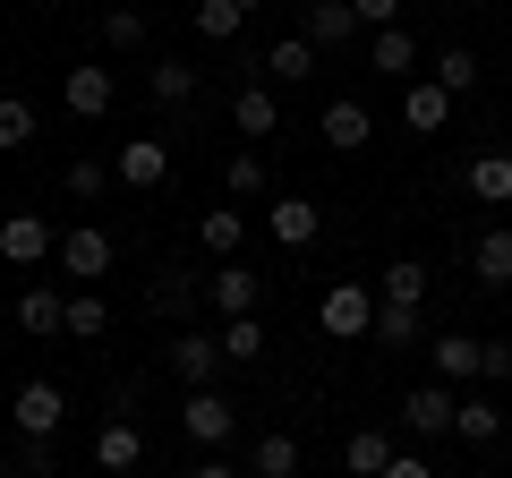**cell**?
I'll use <instances>...</instances> for the list:
<instances>
[{
	"mask_svg": "<svg viewBox=\"0 0 512 478\" xmlns=\"http://www.w3.org/2000/svg\"><path fill=\"white\" fill-rule=\"evenodd\" d=\"M180 436L197 444V453H222V444L239 436V402H231V393H214V385H197L180 402Z\"/></svg>",
	"mask_w": 512,
	"mask_h": 478,
	"instance_id": "cell-1",
	"label": "cell"
},
{
	"mask_svg": "<svg viewBox=\"0 0 512 478\" xmlns=\"http://www.w3.org/2000/svg\"><path fill=\"white\" fill-rule=\"evenodd\" d=\"M376 308L384 299L367 291V282H333V291L316 299V325H325L333 342H367V333H376Z\"/></svg>",
	"mask_w": 512,
	"mask_h": 478,
	"instance_id": "cell-2",
	"label": "cell"
},
{
	"mask_svg": "<svg viewBox=\"0 0 512 478\" xmlns=\"http://www.w3.org/2000/svg\"><path fill=\"white\" fill-rule=\"evenodd\" d=\"M265 231H274V248L299 257V248L325 239V205H316V197H274V205H265Z\"/></svg>",
	"mask_w": 512,
	"mask_h": 478,
	"instance_id": "cell-3",
	"label": "cell"
},
{
	"mask_svg": "<svg viewBox=\"0 0 512 478\" xmlns=\"http://www.w3.org/2000/svg\"><path fill=\"white\" fill-rule=\"evenodd\" d=\"M0 257L18 265V274H26V265H52L60 257V231L43 214H9V222H0Z\"/></svg>",
	"mask_w": 512,
	"mask_h": 478,
	"instance_id": "cell-4",
	"label": "cell"
},
{
	"mask_svg": "<svg viewBox=\"0 0 512 478\" xmlns=\"http://www.w3.org/2000/svg\"><path fill=\"white\" fill-rule=\"evenodd\" d=\"M60 274H77V282L94 291V274H111V231H94V222L60 231Z\"/></svg>",
	"mask_w": 512,
	"mask_h": 478,
	"instance_id": "cell-5",
	"label": "cell"
},
{
	"mask_svg": "<svg viewBox=\"0 0 512 478\" xmlns=\"http://www.w3.org/2000/svg\"><path fill=\"white\" fill-rule=\"evenodd\" d=\"M111 171H120V188H163L171 180V146L163 137H128V146L111 154Z\"/></svg>",
	"mask_w": 512,
	"mask_h": 478,
	"instance_id": "cell-6",
	"label": "cell"
},
{
	"mask_svg": "<svg viewBox=\"0 0 512 478\" xmlns=\"http://www.w3.org/2000/svg\"><path fill=\"white\" fill-rule=\"evenodd\" d=\"M9 419H18V436H60V419H69V402H60V385H18V402H9Z\"/></svg>",
	"mask_w": 512,
	"mask_h": 478,
	"instance_id": "cell-7",
	"label": "cell"
},
{
	"mask_svg": "<svg viewBox=\"0 0 512 478\" xmlns=\"http://www.w3.org/2000/svg\"><path fill=\"white\" fill-rule=\"evenodd\" d=\"M171 376H180L188 393L214 385L222 376V333H180V342H171Z\"/></svg>",
	"mask_w": 512,
	"mask_h": 478,
	"instance_id": "cell-8",
	"label": "cell"
},
{
	"mask_svg": "<svg viewBox=\"0 0 512 478\" xmlns=\"http://www.w3.org/2000/svg\"><path fill=\"white\" fill-rule=\"evenodd\" d=\"M256 291H265V282H256L248 274V265H214V274H205V299H214V308H222V325H231V316H256Z\"/></svg>",
	"mask_w": 512,
	"mask_h": 478,
	"instance_id": "cell-9",
	"label": "cell"
},
{
	"mask_svg": "<svg viewBox=\"0 0 512 478\" xmlns=\"http://www.w3.org/2000/svg\"><path fill=\"white\" fill-rule=\"evenodd\" d=\"M453 410H461L453 385H419L402 402V427H410V436H453Z\"/></svg>",
	"mask_w": 512,
	"mask_h": 478,
	"instance_id": "cell-10",
	"label": "cell"
},
{
	"mask_svg": "<svg viewBox=\"0 0 512 478\" xmlns=\"http://www.w3.org/2000/svg\"><path fill=\"white\" fill-rule=\"evenodd\" d=\"M299 35L316 43V52H342V43H359V9L350 0H308V26Z\"/></svg>",
	"mask_w": 512,
	"mask_h": 478,
	"instance_id": "cell-11",
	"label": "cell"
},
{
	"mask_svg": "<svg viewBox=\"0 0 512 478\" xmlns=\"http://www.w3.org/2000/svg\"><path fill=\"white\" fill-rule=\"evenodd\" d=\"M367 69L376 77H419V35H410V26H384V35H367Z\"/></svg>",
	"mask_w": 512,
	"mask_h": 478,
	"instance_id": "cell-12",
	"label": "cell"
},
{
	"mask_svg": "<svg viewBox=\"0 0 512 478\" xmlns=\"http://www.w3.org/2000/svg\"><path fill=\"white\" fill-rule=\"evenodd\" d=\"M316 129H325V146H333V154H359L367 137H376V111L342 94V103H325V120H316Z\"/></svg>",
	"mask_w": 512,
	"mask_h": 478,
	"instance_id": "cell-13",
	"label": "cell"
},
{
	"mask_svg": "<svg viewBox=\"0 0 512 478\" xmlns=\"http://www.w3.org/2000/svg\"><path fill=\"white\" fill-rule=\"evenodd\" d=\"M402 120H410L419 137H436L444 120H453V94H444L436 77H410V86H402Z\"/></svg>",
	"mask_w": 512,
	"mask_h": 478,
	"instance_id": "cell-14",
	"label": "cell"
},
{
	"mask_svg": "<svg viewBox=\"0 0 512 478\" xmlns=\"http://www.w3.org/2000/svg\"><path fill=\"white\" fill-rule=\"evenodd\" d=\"M137 461H146V436L128 419H111L103 436H94V470H111V478H137Z\"/></svg>",
	"mask_w": 512,
	"mask_h": 478,
	"instance_id": "cell-15",
	"label": "cell"
},
{
	"mask_svg": "<svg viewBox=\"0 0 512 478\" xmlns=\"http://www.w3.org/2000/svg\"><path fill=\"white\" fill-rule=\"evenodd\" d=\"M256 77H274V86H299V77H316V43H308V35H282L274 52H256Z\"/></svg>",
	"mask_w": 512,
	"mask_h": 478,
	"instance_id": "cell-16",
	"label": "cell"
},
{
	"mask_svg": "<svg viewBox=\"0 0 512 478\" xmlns=\"http://www.w3.org/2000/svg\"><path fill=\"white\" fill-rule=\"evenodd\" d=\"M461 180H470V197H478V205H512V154H504V146L470 154V171H461Z\"/></svg>",
	"mask_w": 512,
	"mask_h": 478,
	"instance_id": "cell-17",
	"label": "cell"
},
{
	"mask_svg": "<svg viewBox=\"0 0 512 478\" xmlns=\"http://www.w3.org/2000/svg\"><path fill=\"white\" fill-rule=\"evenodd\" d=\"M231 129H239V137H274V129H282L274 86H239V94H231Z\"/></svg>",
	"mask_w": 512,
	"mask_h": 478,
	"instance_id": "cell-18",
	"label": "cell"
},
{
	"mask_svg": "<svg viewBox=\"0 0 512 478\" xmlns=\"http://www.w3.org/2000/svg\"><path fill=\"white\" fill-rule=\"evenodd\" d=\"M470 265H478V282H487V291H512V222H495V231H478Z\"/></svg>",
	"mask_w": 512,
	"mask_h": 478,
	"instance_id": "cell-19",
	"label": "cell"
},
{
	"mask_svg": "<svg viewBox=\"0 0 512 478\" xmlns=\"http://www.w3.org/2000/svg\"><path fill=\"white\" fill-rule=\"evenodd\" d=\"M60 103H69L77 120H103L111 111V69H69L60 77Z\"/></svg>",
	"mask_w": 512,
	"mask_h": 478,
	"instance_id": "cell-20",
	"label": "cell"
},
{
	"mask_svg": "<svg viewBox=\"0 0 512 478\" xmlns=\"http://www.w3.org/2000/svg\"><path fill=\"white\" fill-rule=\"evenodd\" d=\"M436 376H444V385L487 376V342H478V333H444V342H436Z\"/></svg>",
	"mask_w": 512,
	"mask_h": 478,
	"instance_id": "cell-21",
	"label": "cell"
},
{
	"mask_svg": "<svg viewBox=\"0 0 512 478\" xmlns=\"http://www.w3.org/2000/svg\"><path fill=\"white\" fill-rule=\"evenodd\" d=\"M18 325L35 333V342H43V333H69V299H60L52 282H35V291L18 299Z\"/></svg>",
	"mask_w": 512,
	"mask_h": 478,
	"instance_id": "cell-22",
	"label": "cell"
},
{
	"mask_svg": "<svg viewBox=\"0 0 512 478\" xmlns=\"http://www.w3.org/2000/svg\"><path fill=\"white\" fill-rule=\"evenodd\" d=\"M342 470L350 478H384L393 470V436H384V427H359V436L342 444Z\"/></svg>",
	"mask_w": 512,
	"mask_h": 478,
	"instance_id": "cell-23",
	"label": "cell"
},
{
	"mask_svg": "<svg viewBox=\"0 0 512 478\" xmlns=\"http://www.w3.org/2000/svg\"><path fill=\"white\" fill-rule=\"evenodd\" d=\"M197 239H205V248H214L222 265H231V257H239V239H248V214H239V205H205Z\"/></svg>",
	"mask_w": 512,
	"mask_h": 478,
	"instance_id": "cell-24",
	"label": "cell"
},
{
	"mask_svg": "<svg viewBox=\"0 0 512 478\" xmlns=\"http://www.w3.org/2000/svg\"><path fill=\"white\" fill-rule=\"evenodd\" d=\"M146 86H154V103H163V111H188V103H197V69H188V60H154Z\"/></svg>",
	"mask_w": 512,
	"mask_h": 478,
	"instance_id": "cell-25",
	"label": "cell"
},
{
	"mask_svg": "<svg viewBox=\"0 0 512 478\" xmlns=\"http://www.w3.org/2000/svg\"><path fill=\"white\" fill-rule=\"evenodd\" d=\"M248 478H299V436H256V453H248Z\"/></svg>",
	"mask_w": 512,
	"mask_h": 478,
	"instance_id": "cell-26",
	"label": "cell"
},
{
	"mask_svg": "<svg viewBox=\"0 0 512 478\" xmlns=\"http://www.w3.org/2000/svg\"><path fill=\"white\" fill-rule=\"evenodd\" d=\"M384 299H393V308H427V265L419 257H393V265H384Z\"/></svg>",
	"mask_w": 512,
	"mask_h": 478,
	"instance_id": "cell-27",
	"label": "cell"
},
{
	"mask_svg": "<svg viewBox=\"0 0 512 478\" xmlns=\"http://www.w3.org/2000/svg\"><path fill=\"white\" fill-rule=\"evenodd\" d=\"M419 333H427V308H393V299L376 308V342H384V350H410Z\"/></svg>",
	"mask_w": 512,
	"mask_h": 478,
	"instance_id": "cell-28",
	"label": "cell"
},
{
	"mask_svg": "<svg viewBox=\"0 0 512 478\" xmlns=\"http://www.w3.org/2000/svg\"><path fill=\"white\" fill-rule=\"evenodd\" d=\"M495 427H504V419H495V402H487V393H461L453 436H461V444H495Z\"/></svg>",
	"mask_w": 512,
	"mask_h": 478,
	"instance_id": "cell-29",
	"label": "cell"
},
{
	"mask_svg": "<svg viewBox=\"0 0 512 478\" xmlns=\"http://www.w3.org/2000/svg\"><path fill=\"white\" fill-rule=\"evenodd\" d=\"M436 86L453 94V103H461V94H478V52H461V43H444V52H436Z\"/></svg>",
	"mask_w": 512,
	"mask_h": 478,
	"instance_id": "cell-30",
	"label": "cell"
},
{
	"mask_svg": "<svg viewBox=\"0 0 512 478\" xmlns=\"http://www.w3.org/2000/svg\"><path fill=\"white\" fill-rule=\"evenodd\" d=\"M222 359H231V368L265 359V316H231V325H222Z\"/></svg>",
	"mask_w": 512,
	"mask_h": 478,
	"instance_id": "cell-31",
	"label": "cell"
},
{
	"mask_svg": "<svg viewBox=\"0 0 512 478\" xmlns=\"http://www.w3.org/2000/svg\"><path fill=\"white\" fill-rule=\"evenodd\" d=\"M69 333H77V342H103V333H111L103 291H69Z\"/></svg>",
	"mask_w": 512,
	"mask_h": 478,
	"instance_id": "cell-32",
	"label": "cell"
},
{
	"mask_svg": "<svg viewBox=\"0 0 512 478\" xmlns=\"http://www.w3.org/2000/svg\"><path fill=\"white\" fill-rule=\"evenodd\" d=\"M239 26H248V9H239V0H197V35H205V43H231Z\"/></svg>",
	"mask_w": 512,
	"mask_h": 478,
	"instance_id": "cell-33",
	"label": "cell"
},
{
	"mask_svg": "<svg viewBox=\"0 0 512 478\" xmlns=\"http://www.w3.org/2000/svg\"><path fill=\"white\" fill-rule=\"evenodd\" d=\"M35 146V103H18V94H0V154Z\"/></svg>",
	"mask_w": 512,
	"mask_h": 478,
	"instance_id": "cell-34",
	"label": "cell"
},
{
	"mask_svg": "<svg viewBox=\"0 0 512 478\" xmlns=\"http://www.w3.org/2000/svg\"><path fill=\"white\" fill-rule=\"evenodd\" d=\"M197 299H205V282H188V274H163V282L146 291V308H163V316H188Z\"/></svg>",
	"mask_w": 512,
	"mask_h": 478,
	"instance_id": "cell-35",
	"label": "cell"
},
{
	"mask_svg": "<svg viewBox=\"0 0 512 478\" xmlns=\"http://www.w3.org/2000/svg\"><path fill=\"white\" fill-rule=\"evenodd\" d=\"M222 188H231V197H265V154H231V163H222Z\"/></svg>",
	"mask_w": 512,
	"mask_h": 478,
	"instance_id": "cell-36",
	"label": "cell"
},
{
	"mask_svg": "<svg viewBox=\"0 0 512 478\" xmlns=\"http://www.w3.org/2000/svg\"><path fill=\"white\" fill-rule=\"evenodd\" d=\"M111 180H120V171H111V163H94V154H77V163H69V197H103Z\"/></svg>",
	"mask_w": 512,
	"mask_h": 478,
	"instance_id": "cell-37",
	"label": "cell"
},
{
	"mask_svg": "<svg viewBox=\"0 0 512 478\" xmlns=\"http://www.w3.org/2000/svg\"><path fill=\"white\" fill-rule=\"evenodd\" d=\"M103 43H111V52H137V43H146V18H137V9H111V18H103Z\"/></svg>",
	"mask_w": 512,
	"mask_h": 478,
	"instance_id": "cell-38",
	"label": "cell"
},
{
	"mask_svg": "<svg viewBox=\"0 0 512 478\" xmlns=\"http://www.w3.org/2000/svg\"><path fill=\"white\" fill-rule=\"evenodd\" d=\"M52 461H60L52 436H18V470H26V478H52Z\"/></svg>",
	"mask_w": 512,
	"mask_h": 478,
	"instance_id": "cell-39",
	"label": "cell"
},
{
	"mask_svg": "<svg viewBox=\"0 0 512 478\" xmlns=\"http://www.w3.org/2000/svg\"><path fill=\"white\" fill-rule=\"evenodd\" d=\"M350 9H359V26H367V35H384V26H402V0H350Z\"/></svg>",
	"mask_w": 512,
	"mask_h": 478,
	"instance_id": "cell-40",
	"label": "cell"
},
{
	"mask_svg": "<svg viewBox=\"0 0 512 478\" xmlns=\"http://www.w3.org/2000/svg\"><path fill=\"white\" fill-rule=\"evenodd\" d=\"M180 478H239V470H231V453H197Z\"/></svg>",
	"mask_w": 512,
	"mask_h": 478,
	"instance_id": "cell-41",
	"label": "cell"
},
{
	"mask_svg": "<svg viewBox=\"0 0 512 478\" xmlns=\"http://www.w3.org/2000/svg\"><path fill=\"white\" fill-rule=\"evenodd\" d=\"M384 478H436V470H427L419 453H393V470H384Z\"/></svg>",
	"mask_w": 512,
	"mask_h": 478,
	"instance_id": "cell-42",
	"label": "cell"
},
{
	"mask_svg": "<svg viewBox=\"0 0 512 478\" xmlns=\"http://www.w3.org/2000/svg\"><path fill=\"white\" fill-rule=\"evenodd\" d=\"M239 9H265V0H239Z\"/></svg>",
	"mask_w": 512,
	"mask_h": 478,
	"instance_id": "cell-43",
	"label": "cell"
},
{
	"mask_svg": "<svg viewBox=\"0 0 512 478\" xmlns=\"http://www.w3.org/2000/svg\"><path fill=\"white\" fill-rule=\"evenodd\" d=\"M504 385H512V376H504Z\"/></svg>",
	"mask_w": 512,
	"mask_h": 478,
	"instance_id": "cell-44",
	"label": "cell"
}]
</instances>
